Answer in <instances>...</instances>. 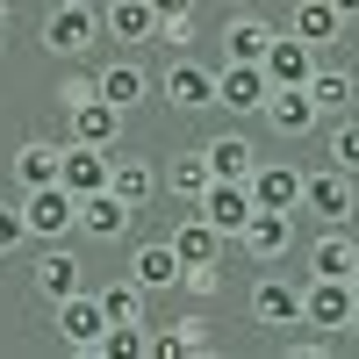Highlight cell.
<instances>
[{"label": "cell", "instance_id": "cell-1", "mask_svg": "<svg viewBox=\"0 0 359 359\" xmlns=\"http://www.w3.org/2000/svg\"><path fill=\"white\" fill-rule=\"evenodd\" d=\"M101 43V0H50L43 15V50L50 57H86Z\"/></svg>", "mask_w": 359, "mask_h": 359}, {"label": "cell", "instance_id": "cell-2", "mask_svg": "<svg viewBox=\"0 0 359 359\" xmlns=\"http://www.w3.org/2000/svg\"><path fill=\"white\" fill-rule=\"evenodd\" d=\"M22 223H29V245H65L72 223H79V201L57 187H22Z\"/></svg>", "mask_w": 359, "mask_h": 359}, {"label": "cell", "instance_id": "cell-3", "mask_svg": "<svg viewBox=\"0 0 359 359\" xmlns=\"http://www.w3.org/2000/svg\"><path fill=\"white\" fill-rule=\"evenodd\" d=\"M352 309H359L352 280H323V273H309V280H302V323H309V331H323V338L345 331Z\"/></svg>", "mask_w": 359, "mask_h": 359}, {"label": "cell", "instance_id": "cell-4", "mask_svg": "<svg viewBox=\"0 0 359 359\" xmlns=\"http://www.w3.org/2000/svg\"><path fill=\"white\" fill-rule=\"evenodd\" d=\"M158 94L180 115H201V108H216V72H208L201 57H172V65L158 72Z\"/></svg>", "mask_w": 359, "mask_h": 359}, {"label": "cell", "instance_id": "cell-5", "mask_svg": "<svg viewBox=\"0 0 359 359\" xmlns=\"http://www.w3.org/2000/svg\"><path fill=\"white\" fill-rule=\"evenodd\" d=\"M302 208L316 223H352V208H359V187H352V172L331 165V172H302Z\"/></svg>", "mask_w": 359, "mask_h": 359}, {"label": "cell", "instance_id": "cell-6", "mask_svg": "<svg viewBox=\"0 0 359 359\" xmlns=\"http://www.w3.org/2000/svg\"><path fill=\"white\" fill-rule=\"evenodd\" d=\"M230 245H245L259 266H273V259H287V252H294V216H287V208H252L245 230H237Z\"/></svg>", "mask_w": 359, "mask_h": 359}, {"label": "cell", "instance_id": "cell-7", "mask_svg": "<svg viewBox=\"0 0 359 359\" xmlns=\"http://www.w3.org/2000/svg\"><path fill=\"white\" fill-rule=\"evenodd\" d=\"M130 223H137V208L123 201V194H108V187H94V194H79V237H94V245H115V237H130Z\"/></svg>", "mask_w": 359, "mask_h": 359}, {"label": "cell", "instance_id": "cell-8", "mask_svg": "<svg viewBox=\"0 0 359 359\" xmlns=\"http://www.w3.org/2000/svg\"><path fill=\"white\" fill-rule=\"evenodd\" d=\"M259 115H266V130H273V137H309V130L323 123L316 101H309V86H266Z\"/></svg>", "mask_w": 359, "mask_h": 359}, {"label": "cell", "instance_id": "cell-9", "mask_svg": "<svg viewBox=\"0 0 359 359\" xmlns=\"http://www.w3.org/2000/svg\"><path fill=\"white\" fill-rule=\"evenodd\" d=\"M252 323H266V331H302V287L266 273L252 280Z\"/></svg>", "mask_w": 359, "mask_h": 359}, {"label": "cell", "instance_id": "cell-10", "mask_svg": "<svg viewBox=\"0 0 359 359\" xmlns=\"http://www.w3.org/2000/svg\"><path fill=\"white\" fill-rule=\"evenodd\" d=\"M316 57H323V50H309L294 29H273V43H266L259 72H266V86H302V79L316 72Z\"/></svg>", "mask_w": 359, "mask_h": 359}, {"label": "cell", "instance_id": "cell-11", "mask_svg": "<svg viewBox=\"0 0 359 359\" xmlns=\"http://www.w3.org/2000/svg\"><path fill=\"white\" fill-rule=\"evenodd\" d=\"M151 86H158V79L144 72L137 57H115V65H101V72H94V94H101L108 108H123V115H137L144 101H151Z\"/></svg>", "mask_w": 359, "mask_h": 359}, {"label": "cell", "instance_id": "cell-12", "mask_svg": "<svg viewBox=\"0 0 359 359\" xmlns=\"http://www.w3.org/2000/svg\"><path fill=\"white\" fill-rule=\"evenodd\" d=\"M57 187H65L72 201L79 194H94V187H108V151H101V144H57Z\"/></svg>", "mask_w": 359, "mask_h": 359}, {"label": "cell", "instance_id": "cell-13", "mask_svg": "<svg viewBox=\"0 0 359 359\" xmlns=\"http://www.w3.org/2000/svg\"><path fill=\"white\" fill-rule=\"evenodd\" d=\"M50 316H57V338H65L72 352H94L101 345V331H108V316H101V302L94 294H65V302H50Z\"/></svg>", "mask_w": 359, "mask_h": 359}, {"label": "cell", "instance_id": "cell-14", "mask_svg": "<svg viewBox=\"0 0 359 359\" xmlns=\"http://www.w3.org/2000/svg\"><path fill=\"white\" fill-rule=\"evenodd\" d=\"M259 101H266V72L245 65V57H223V65H216V108H230V115H259Z\"/></svg>", "mask_w": 359, "mask_h": 359}, {"label": "cell", "instance_id": "cell-15", "mask_svg": "<svg viewBox=\"0 0 359 359\" xmlns=\"http://www.w3.org/2000/svg\"><path fill=\"white\" fill-rule=\"evenodd\" d=\"M101 36H115L123 50H144V43L158 36L151 0H101Z\"/></svg>", "mask_w": 359, "mask_h": 359}, {"label": "cell", "instance_id": "cell-16", "mask_svg": "<svg viewBox=\"0 0 359 359\" xmlns=\"http://www.w3.org/2000/svg\"><path fill=\"white\" fill-rule=\"evenodd\" d=\"M29 287H36L43 302H65V294H79V287H86V273H79V259H72L65 245H43V252H36V266H29Z\"/></svg>", "mask_w": 359, "mask_h": 359}, {"label": "cell", "instance_id": "cell-17", "mask_svg": "<svg viewBox=\"0 0 359 359\" xmlns=\"http://www.w3.org/2000/svg\"><path fill=\"white\" fill-rule=\"evenodd\" d=\"M194 208H201L223 237H237V230H245V216H252V187H245V180H208V194H201Z\"/></svg>", "mask_w": 359, "mask_h": 359}, {"label": "cell", "instance_id": "cell-18", "mask_svg": "<svg viewBox=\"0 0 359 359\" xmlns=\"http://www.w3.org/2000/svg\"><path fill=\"white\" fill-rule=\"evenodd\" d=\"M165 245L180 252V266H216V259H223V245H230V237H223L216 223H208L201 208H187V223H180V230L165 237Z\"/></svg>", "mask_w": 359, "mask_h": 359}, {"label": "cell", "instance_id": "cell-19", "mask_svg": "<svg viewBox=\"0 0 359 359\" xmlns=\"http://www.w3.org/2000/svg\"><path fill=\"white\" fill-rule=\"evenodd\" d=\"M245 187H252V208H287V216L302 208V172L294 165H252Z\"/></svg>", "mask_w": 359, "mask_h": 359}, {"label": "cell", "instance_id": "cell-20", "mask_svg": "<svg viewBox=\"0 0 359 359\" xmlns=\"http://www.w3.org/2000/svg\"><path fill=\"white\" fill-rule=\"evenodd\" d=\"M130 280H137L144 294H165V287H180V252L165 245V237H158V245H137V252H130Z\"/></svg>", "mask_w": 359, "mask_h": 359}, {"label": "cell", "instance_id": "cell-21", "mask_svg": "<svg viewBox=\"0 0 359 359\" xmlns=\"http://www.w3.org/2000/svg\"><path fill=\"white\" fill-rule=\"evenodd\" d=\"M266 43H273V22H266V15L237 8V15L223 22V57H245V65H259V57H266Z\"/></svg>", "mask_w": 359, "mask_h": 359}, {"label": "cell", "instance_id": "cell-22", "mask_svg": "<svg viewBox=\"0 0 359 359\" xmlns=\"http://www.w3.org/2000/svg\"><path fill=\"white\" fill-rule=\"evenodd\" d=\"M108 194H123L130 208H151L158 201V165L151 158H108Z\"/></svg>", "mask_w": 359, "mask_h": 359}, {"label": "cell", "instance_id": "cell-23", "mask_svg": "<svg viewBox=\"0 0 359 359\" xmlns=\"http://www.w3.org/2000/svg\"><path fill=\"white\" fill-rule=\"evenodd\" d=\"M287 29H294L309 50H331V43L345 36V15L331 8V0H294V22H287Z\"/></svg>", "mask_w": 359, "mask_h": 359}, {"label": "cell", "instance_id": "cell-24", "mask_svg": "<svg viewBox=\"0 0 359 359\" xmlns=\"http://www.w3.org/2000/svg\"><path fill=\"white\" fill-rule=\"evenodd\" d=\"M72 137H79V144H101V151H108V144L123 137V108H108L101 94L72 101Z\"/></svg>", "mask_w": 359, "mask_h": 359}, {"label": "cell", "instance_id": "cell-25", "mask_svg": "<svg viewBox=\"0 0 359 359\" xmlns=\"http://www.w3.org/2000/svg\"><path fill=\"white\" fill-rule=\"evenodd\" d=\"M201 158H208V172H216V180H252V165H259L252 137H237V130L208 137V144H201Z\"/></svg>", "mask_w": 359, "mask_h": 359}, {"label": "cell", "instance_id": "cell-26", "mask_svg": "<svg viewBox=\"0 0 359 359\" xmlns=\"http://www.w3.org/2000/svg\"><path fill=\"white\" fill-rule=\"evenodd\" d=\"M302 86H309L316 115H345V108H352V94H359V79H352L345 65H323V57H316V72H309Z\"/></svg>", "mask_w": 359, "mask_h": 359}, {"label": "cell", "instance_id": "cell-27", "mask_svg": "<svg viewBox=\"0 0 359 359\" xmlns=\"http://www.w3.org/2000/svg\"><path fill=\"white\" fill-rule=\"evenodd\" d=\"M208 180H216V172H208V158H201V151H180L172 165H158V194H180V201L194 208V201L208 194Z\"/></svg>", "mask_w": 359, "mask_h": 359}, {"label": "cell", "instance_id": "cell-28", "mask_svg": "<svg viewBox=\"0 0 359 359\" xmlns=\"http://www.w3.org/2000/svg\"><path fill=\"white\" fill-rule=\"evenodd\" d=\"M352 259H359V245L345 237V223H323V237L309 245V273H323V280H345V273H352Z\"/></svg>", "mask_w": 359, "mask_h": 359}, {"label": "cell", "instance_id": "cell-29", "mask_svg": "<svg viewBox=\"0 0 359 359\" xmlns=\"http://www.w3.org/2000/svg\"><path fill=\"white\" fill-rule=\"evenodd\" d=\"M57 180V144L50 137H29L15 151V187H50Z\"/></svg>", "mask_w": 359, "mask_h": 359}, {"label": "cell", "instance_id": "cell-30", "mask_svg": "<svg viewBox=\"0 0 359 359\" xmlns=\"http://www.w3.org/2000/svg\"><path fill=\"white\" fill-rule=\"evenodd\" d=\"M94 302H101V316L108 323H144V287L123 273V280H108V287H94Z\"/></svg>", "mask_w": 359, "mask_h": 359}, {"label": "cell", "instance_id": "cell-31", "mask_svg": "<svg viewBox=\"0 0 359 359\" xmlns=\"http://www.w3.org/2000/svg\"><path fill=\"white\" fill-rule=\"evenodd\" d=\"M331 165L359 172V115H352V108L338 115V130H331Z\"/></svg>", "mask_w": 359, "mask_h": 359}, {"label": "cell", "instance_id": "cell-32", "mask_svg": "<svg viewBox=\"0 0 359 359\" xmlns=\"http://www.w3.org/2000/svg\"><path fill=\"white\" fill-rule=\"evenodd\" d=\"M29 245V223H22V201H0V259H15Z\"/></svg>", "mask_w": 359, "mask_h": 359}, {"label": "cell", "instance_id": "cell-33", "mask_svg": "<svg viewBox=\"0 0 359 359\" xmlns=\"http://www.w3.org/2000/svg\"><path fill=\"white\" fill-rule=\"evenodd\" d=\"M158 36L187 50V43H194V15H158Z\"/></svg>", "mask_w": 359, "mask_h": 359}, {"label": "cell", "instance_id": "cell-34", "mask_svg": "<svg viewBox=\"0 0 359 359\" xmlns=\"http://www.w3.org/2000/svg\"><path fill=\"white\" fill-rule=\"evenodd\" d=\"M287 359H323V331H316V338H294V345H287Z\"/></svg>", "mask_w": 359, "mask_h": 359}, {"label": "cell", "instance_id": "cell-35", "mask_svg": "<svg viewBox=\"0 0 359 359\" xmlns=\"http://www.w3.org/2000/svg\"><path fill=\"white\" fill-rule=\"evenodd\" d=\"M151 15H194V0H151Z\"/></svg>", "mask_w": 359, "mask_h": 359}, {"label": "cell", "instance_id": "cell-36", "mask_svg": "<svg viewBox=\"0 0 359 359\" xmlns=\"http://www.w3.org/2000/svg\"><path fill=\"white\" fill-rule=\"evenodd\" d=\"M331 8H338V15H345V29H352V22H359V0H331Z\"/></svg>", "mask_w": 359, "mask_h": 359}, {"label": "cell", "instance_id": "cell-37", "mask_svg": "<svg viewBox=\"0 0 359 359\" xmlns=\"http://www.w3.org/2000/svg\"><path fill=\"white\" fill-rule=\"evenodd\" d=\"M345 331H352V345H359V309H352V323H345Z\"/></svg>", "mask_w": 359, "mask_h": 359}, {"label": "cell", "instance_id": "cell-38", "mask_svg": "<svg viewBox=\"0 0 359 359\" xmlns=\"http://www.w3.org/2000/svg\"><path fill=\"white\" fill-rule=\"evenodd\" d=\"M345 280H352V294H359V259H352V273H345Z\"/></svg>", "mask_w": 359, "mask_h": 359}, {"label": "cell", "instance_id": "cell-39", "mask_svg": "<svg viewBox=\"0 0 359 359\" xmlns=\"http://www.w3.org/2000/svg\"><path fill=\"white\" fill-rule=\"evenodd\" d=\"M0 29H8V0H0Z\"/></svg>", "mask_w": 359, "mask_h": 359}, {"label": "cell", "instance_id": "cell-40", "mask_svg": "<svg viewBox=\"0 0 359 359\" xmlns=\"http://www.w3.org/2000/svg\"><path fill=\"white\" fill-rule=\"evenodd\" d=\"M230 8H259V0H230Z\"/></svg>", "mask_w": 359, "mask_h": 359}, {"label": "cell", "instance_id": "cell-41", "mask_svg": "<svg viewBox=\"0 0 359 359\" xmlns=\"http://www.w3.org/2000/svg\"><path fill=\"white\" fill-rule=\"evenodd\" d=\"M0 50H8V29H0Z\"/></svg>", "mask_w": 359, "mask_h": 359}]
</instances>
